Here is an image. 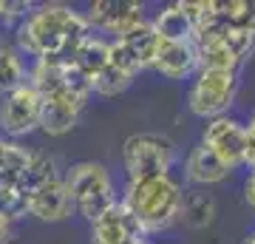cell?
Here are the masks:
<instances>
[{"label":"cell","instance_id":"1","mask_svg":"<svg viewBox=\"0 0 255 244\" xmlns=\"http://www.w3.org/2000/svg\"><path fill=\"white\" fill-rule=\"evenodd\" d=\"M91 34L82 11L63 3L31 6L26 17L14 26V51L31 60H60L68 63L74 48Z\"/></svg>","mask_w":255,"mask_h":244},{"label":"cell","instance_id":"2","mask_svg":"<svg viewBox=\"0 0 255 244\" xmlns=\"http://www.w3.org/2000/svg\"><path fill=\"white\" fill-rule=\"evenodd\" d=\"M184 188L173 173H159L145 179H128L119 205L133 216L142 236L162 233L179 222Z\"/></svg>","mask_w":255,"mask_h":244},{"label":"cell","instance_id":"3","mask_svg":"<svg viewBox=\"0 0 255 244\" xmlns=\"http://www.w3.org/2000/svg\"><path fill=\"white\" fill-rule=\"evenodd\" d=\"M63 185L65 193H68V202H71V210L80 219H85L88 225L97 222L102 213H108L119 202L111 171L102 162H94V159L74 162L65 171Z\"/></svg>","mask_w":255,"mask_h":244},{"label":"cell","instance_id":"4","mask_svg":"<svg viewBox=\"0 0 255 244\" xmlns=\"http://www.w3.org/2000/svg\"><path fill=\"white\" fill-rule=\"evenodd\" d=\"M176 162H179V145L164 134L142 131V134L128 136L122 145V165H125L128 179L173 173Z\"/></svg>","mask_w":255,"mask_h":244},{"label":"cell","instance_id":"5","mask_svg":"<svg viewBox=\"0 0 255 244\" xmlns=\"http://www.w3.org/2000/svg\"><path fill=\"white\" fill-rule=\"evenodd\" d=\"M238 94V71H213L199 68L190 91H187V108L199 119H216L230 114Z\"/></svg>","mask_w":255,"mask_h":244},{"label":"cell","instance_id":"6","mask_svg":"<svg viewBox=\"0 0 255 244\" xmlns=\"http://www.w3.org/2000/svg\"><path fill=\"white\" fill-rule=\"evenodd\" d=\"M43 119V97L28 82L6 91L0 97V131L11 139L34 134Z\"/></svg>","mask_w":255,"mask_h":244},{"label":"cell","instance_id":"7","mask_svg":"<svg viewBox=\"0 0 255 244\" xmlns=\"http://www.w3.org/2000/svg\"><path fill=\"white\" fill-rule=\"evenodd\" d=\"M159 45H162L159 34L153 31L150 20H145V23H139L136 28H130L128 34L111 40V65L122 68V71L130 74V77H136L139 71L153 68V60H156V54H159Z\"/></svg>","mask_w":255,"mask_h":244},{"label":"cell","instance_id":"8","mask_svg":"<svg viewBox=\"0 0 255 244\" xmlns=\"http://www.w3.org/2000/svg\"><path fill=\"white\" fill-rule=\"evenodd\" d=\"M210 154H216L221 162L227 165L230 171H238L244 162V122L236 117H216L207 119L201 128V139H199Z\"/></svg>","mask_w":255,"mask_h":244},{"label":"cell","instance_id":"9","mask_svg":"<svg viewBox=\"0 0 255 244\" xmlns=\"http://www.w3.org/2000/svg\"><path fill=\"white\" fill-rule=\"evenodd\" d=\"M88 28H100L114 40L128 34L130 28L145 23V3H133V0H100L91 3L88 11L82 14Z\"/></svg>","mask_w":255,"mask_h":244},{"label":"cell","instance_id":"10","mask_svg":"<svg viewBox=\"0 0 255 244\" xmlns=\"http://www.w3.org/2000/svg\"><path fill=\"white\" fill-rule=\"evenodd\" d=\"M23 205H26V210L34 219H40V222H63V219H68L74 213L60 173H54V176H48V179L26 188Z\"/></svg>","mask_w":255,"mask_h":244},{"label":"cell","instance_id":"11","mask_svg":"<svg viewBox=\"0 0 255 244\" xmlns=\"http://www.w3.org/2000/svg\"><path fill=\"white\" fill-rule=\"evenodd\" d=\"M145 239L133 216L122 205H114L108 213H102L97 222H91V244H133Z\"/></svg>","mask_w":255,"mask_h":244},{"label":"cell","instance_id":"12","mask_svg":"<svg viewBox=\"0 0 255 244\" xmlns=\"http://www.w3.org/2000/svg\"><path fill=\"white\" fill-rule=\"evenodd\" d=\"M153 68L164 80H187L199 71V51L193 40H176V43H162L159 54L153 60Z\"/></svg>","mask_w":255,"mask_h":244},{"label":"cell","instance_id":"13","mask_svg":"<svg viewBox=\"0 0 255 244\" xmlns=\"http://www.w3.org/2000/svg\"><path fill=\"white\" fill-rule=\"evenodd\" d=\"M230 168L224 162H221L216 154H210L207 148L201 142H196L187 151V156H184V176H187V182L190 185H196V188H210V185H221L224 179H230Z\"/></svg>","mask_w":255,"mask_h":244},{"label":"cell","instance_id":"14","mask_svg":"<svg viewBox=\"0 0 255 244\" xmlns=\"http://www.w3.org/2000/svg\"><path fill=\"white\" fill-rule=\"evenodd\" d=\"M68 63H71L74 68H80V71L91 80V77H97V74L111 63V40L88 34L77 48H74V54H71Z\"/></svg>","mask_w":255,"mask_h":244},{"label":"cell","instance_id":"15","mask_svg":"<svg viewBox=\"0 0 255 244\" xmlns=\"http://www.w3.org/2000/svg\"><path fill=\"white\" fill-rule=\"evenodd\" d=\"M216 213H219L216 199L210 196L207 190H201V188L184 190L182 210H179V219H182V222H187L190 227L201 230V227H210L213 222H216Z\"/></svg>","mask_w":255,"mask_h":244},{"label":"cell","instance_id":"16","mask_svg":"<svg viewBox=\"0 0 255 244\" xmlns=\"http://www.w3.org/2000/svg\"><path fill=\"white\" fill-rule=\"evenodd\" d=\"M153 31L159 34L162 43H176V40H193V23L187 20L179 3H167L164 9L156 11V17L150 20Z\"/></svg>","mask_w":255,"mask_h":244},{"label":"cell","instance_id":"17","mask_svg":"<svg viewBox=\"0 0 255 244\" xmlns=\"http://www.w3.org/2000/svg\"><path fill=\"white\" fill-rule=\"evenodd\" d=\"M20 82H26V65L23 57L14 51V45H3L0 43V97L6 91L17 88Z\"/></svg>","mask_w":255,"mask_h":244},{"label":"cell","instance_id":"18","mask_svg":"<svg viewBox=\"0 0 255 244\" xmlns=\"http://www.w3.org/2000/svg\"><path fill=\"white\" fill-rule=\"evenodd\" d=\"M133 77L125 74L117 65H105L97 77H91V94H100V97H117V94H125L130 88Z\"/></svg>","mask_w":255,"mask_h":244},{"label":"cell","instance_id":"19","mask_svg":"<svg viewBox=\"0 0 255 244\" xmlns=\"http://www.w3.org/2000/svg\"><path fill=\"white\" fill-rule=\"evenodd\" d=\"M241 168H250V173H255V114L244 122V162Z\"/></svg>","mask_w":255,"mask_h":244},{"label":"cell","instance_id":"20","mask_svg":"<svg viewBox=\"0 0 255 244\" xmlns=\"http://www.w3.org/2000/svg\"><path fill=\"white\" fill-rule=\"evenodd\" d=\"M244 202L255 210V173H250L244 179Z\"/></svg>","mask_w":255,"mask_h":244},{"label":"cell","instance_id":"21","mask_svg":"<svg viewBox=\"0 0 255 244\" xmlns=\"http://www.w3.org/2000/svg\"><path fill=\"white\" fill-rule=\"evenodd\" d=\"M244 31L255 37V3H250V11H247V20H244Z\"/></svg>","mask_w":255,"mask_h":244},{"label":"cell","instance_id":"22","mask_svg":"<svg viewBox=\"0 0 255 244\" xmlns=\"http://www.w3.org/2000/svg\"><path fill=\"white\" fill-rule=\"evenodd\" d=\"M241 244H255V230H253V233H247V236H244V242H241Z\"/></svg>","mask_w":255,"mask_h":244},{"label":"cell","instance_id":"23","mask_svg":"<svg viewBox=\"0 0 255 244\" xmlns=\"http://www.w3.org/2000/svg\"><path fill=\"white\" fill-rule=\"evenodd\" d=\"M3 9H6V0H0V17H3Z\"/></svg>","mask_w":255,"mask_h":244}]
</instances>
